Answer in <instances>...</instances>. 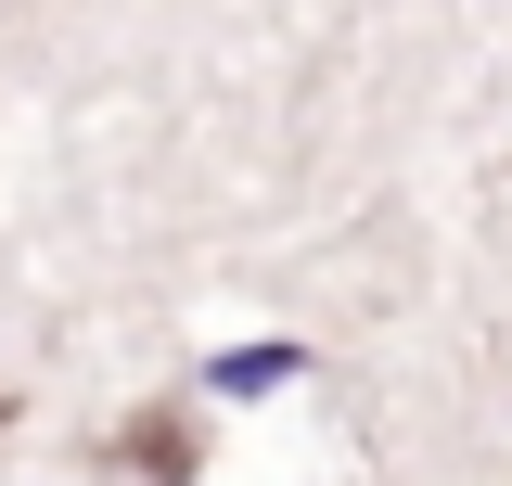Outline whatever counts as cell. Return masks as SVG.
Segmentation results:
<instances>
[{
    "mask_svg": "<svg viewBox=\"0 0 512 486\" xmlns=\"http://www.w3.org/2000/svg\"><path fill=\"white\" fill-rule=\"evenodd\" d=\"M116 448H128V461H167V486H180V461H192V435H180V423H128Z\"/></svg>",
    "mask_w": 512,
    "mask_h": 486,
    "instance_id": "1",
    "label": "cell"
},
{
    "mask_svg": "<svg viewBox=\"0 0 512 486\" xmlns=\"http://www.w3.org/2000/svg\"><path fill=\"white\" fill-rule=\"evenodd\" d=\"M282 371H295L282 346H256V359H218V384H231V397H256V384H282Z\"/></svg>",
    "mask_w": 512,
    "mask_h": 486,
    "instance_id": "2",
    "label": "cell"
}]
</instances>
